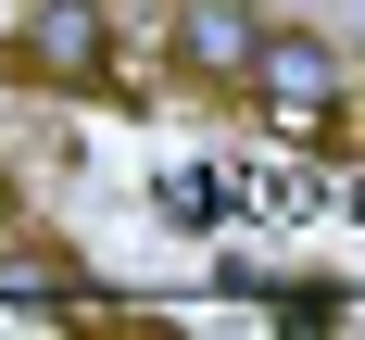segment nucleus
<instances>
[{
    "mask_svg": "<svg viewBox=\"0 0 365 340\" xmlns=\"http://www.w3.org/2000/svg\"><path fill=\"white\" fill-rule=\"evenodd\" d=\"M264 51V13L252 0H177V63L202 88H240V63Z\"/></svg>",
    "mask_w": 365,
    "mask_h": 340,
    "instance_id": "3",
    "label": "nucleus"
},
{
    "mask_svg": "<svg viewBox=\"0 0 365 340\" xmlns=\"http://www.w3.org/2000/svg\"><path fill=\"white\" fill-rule=\"evenodd\" d=\"M264 126H290V139H340V113H353V63H340V38L315 26H264V51L240 63Z\"/></svg>",
    "mask_w": 365,
    "mask_h": 340,
    "instance_id": "1",
    "label": "nucleus"
},
{
    "mask_svg": "<svg viewBox=\"0 0 365 340\" xmlns=\"http://www.w3.org/2000/svg\"><path fill=\"white\" fill-rule=\"evenodd\" d=\"M0 227H13V177H0Z\"/></svg>",
    "mask_w": 365,
    "mask_h": 340,
    "instance_id": "5",
    "label": "nucleus"
},
{
    "mask_svg": "<svg viewBox=\"0 0 365 340\" xmlns=\"http://www.w3.org/2000/svg\"><path fill=\"white\" fill-rule=\"evenodd\" d=\"M13 51H26V76H51V88H126L101 0H26V13H13Z\"/></svg>",
    "mask_w": 365,
    "mask_h": 340,
    "instance_id": "2",
    "label": "nucleus"
},
{
    "mask_svg": "<svg viewBox=\"0 0 365 340\" xmlns=\"http://www.w3.org/2000/svg\"><path fill=\"white\" fill-rule=\"evenodd\" d=\"M0 302H63V315H76V302H101V290H88V277H76V264L51 252V239L26 252V239L0 227Z\"/></svg>",
    "mask_w": 365,
    "mask_h": 340,
    "instance_id": "4",
    "label": "nucleus"
}]
</instances>
